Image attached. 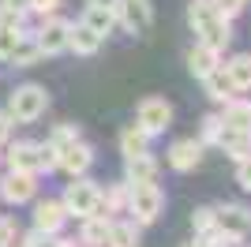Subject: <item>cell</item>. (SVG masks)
<instances>
[{
  "label": "cell",
  "mask_w": 251,
  "mask_h": 247,
  "mask_svg": "<svg viewBox=\"0 0 251 247\" xmlns=\"http://www.w3.org/2000/svg\"><path fill=\"white\" fill-rule=\"evenodd\" d=\"M188 23H191V30H195V41H202V45H210V49H218V52L229 49L232 19L218 15L210 0H191L188 4Z\"/></svg>",
  "instance_id": "6da1fadb"
},
{
  "label": "cell",
  "mask_w": 251,
  "mask_h": 247,
  "mask_svg": "<svg viewBox=\"0 0 251 247\" xmlns=\"http://www.w3.org/2000/svg\"><path fill=\"white\" fill-rule=\"evenodd\" d=\"M45 109H49V94H45V86H38V82H23V86H15L11 98H8L11 124H34Z\"/></svg>",
  "instance_id": "7a4b0ae2"
},
{
  "label": "cell",
  "mask_w": 251,
  "mask_h": 247,
  "mask_svg": "<svg viewBox=\"0 0 251 247\" xmlns=\"http://www.w3.org/2000/svg\"><path fill=\"white\" fill-rule=\"evenodd\" d=\"M161 206H165V195L157 180H147V184H127V214L135 217L139 225L147 228L161 217Z\"/></svg>",
  "instance_id": "3957f363"
},
{
  "label": "cell",
  "mask_w": 251,
  "mask_h": 247,
  "mask_svg": "<svg viewBox=\"0 0 251 247\" xmlns=\"http://www.w3.org/2000/svg\"><path fill=\"white\" fill-rule=\"evenodd\" d=\"M98 191L101 187L94 184V180H86V176H72V184L64 187V210H68V217H90L98 214Z\"/></svg>",
  "instance_id": "277c9868"
},
{
  "label": "cell",
  "mask_w": 251,
  "mask_h": 247,
  "mask_svg": "<svg viewBox=\"0 0 251 247\" xmlns=\"http://www.w3.org/2000/svg\"><path fill=\"white\" fill-rule=\"evenodd\" d=\"M68 30H72V23L64 19V15H42V26L30 34L34 41H38V49H42V56H56V52L68 49Z\"/></svg>",
  "instance_id": "5b68a950"
},
{
  "label": "cell",
  "mask_w": 251,
  "mask_h": 247,
  "mask_svg": "<svg viewBox=\"0 0 251 247\" xmlns=\"http://www.w3.org/2000/svg\"><path fill=\"white\" fill-rule=\"evenodd\" d=\"M214 228H221L225 236H232L236 244H240V240H248V232H251V210L240 206V202L214 206Z\"/></svg>",
  "instance_id": "8992f818"
},
{
  "label": "cell",
  "mask_w": 251,
  "mask_h": 247,
  "mask_svg": "<svg viewBox=\"0 0 251 247\" xmlns=\"http://www.w3.org/2000/svg\"><path fill=\"white\" fill-rule=\"evenodd\" d=\"M135 124L154 139V135H161L165 127H173V105H169L165 98H143L139 109H135Z\"/></svg>",
  "instance_id": "52a82bcc"
},
{
  "label": "cell",
  "mask_w": 251,
  "mask_h": 247,
  "mask_svg": "<svg viewBox=\"0 0 251 247\" xmlns=\"http://www.w3.org/2000/svg\"><path fill=\"white\" fill-rule=\"evenodd\" d=\"M34 195H38V176L34 173H15V169H8V173L0 176V198L11 206H23V202H34Z\"/></svg>",
  "instance_id": "ba28073f"
},
{
  "label": "cell",
  "mask_w": 251,
  "mask_h": 247,
  "mask_svg": "<svg viewBox=\"0 0 251 247\" xmlns=\"http://www.w3.org/2000/svg\"><path fill=\"white\" fill-rule=\"evenodd\" d=\"M116 23H120L127 34H147L150 26H154V4H150V0H120Z\"/></svg>",
  "instance_id": "9c48e42d"
},
{
  "label": "cell",
  "mask_w": 251,
  "mask_h": 247,
  "mask_svg": "<svg viewBox=\"0 0 251 247\" xmlns=\"http://www.w3.org/2000/svg\"><path fill=\"white\" fill-rule=\"evenodd\" d=\"M202 150H206V146H202L195 135H191V139H176V143L165 150V161H169V169H176V173H191V169H199Z\"/></svg>",
  "instance_id": "30bf717a"
},
{
  "label": "cell",
  "mask_w": 251,
  "mask_h": 247,
  "mask_svg": "<svg viewBox=\"0 0 251 247\" xmlns=\"http://www.w3.org/2000/svg\"><path fill=\"white\" fill-rule=\"evenodd\" d=\"M90 165H94V146L83 143V139H75L72 146H64L56 154V169H64L68 176H86Z\"/></svg>",
  "instance_id": "8fae6325"
},
{
  "label": "cell",
  "mask_w": 251,
  "mask_h": 247,
  "mask_svg": "<svg viewBox=\"0 0 251 247\" xmlns=\"http://www.w3.org/2000/svg\"><path fill=\"white\" fill-rule=\"evenodd\" d=\"M4 157H8V169H15V173H34V176H42V143H30V139L11 143Z\"/></svg>",
  "instance_id": "7c38bea8"
},
{
  "label": "cell",
  "mask_w": 251,
  "mask_h": 247,
  "mask_svg": "<svg viewBox=\"0 0 251 247\" xmlns=\"http://www.w3.org/2000/svg\"><path fill=\"white\" fill-rule=\"evenodd\" d=\"M68 221V210H64L60 198H42V202L34 206V228L45 232V236H56Z\"/></svg>",
  "instance_id": "4fadbf2b"
},
{
  "label": "cell",
  "mask_w": 251,
  "mask_h": 247,
  "mask_svg": "<svg viewBox=\"0 0 251 247\" xmlns=\"http://www.w3.org/2000/svg\"><path fill=\"white\" fill-rule=\"evenodd\" d=\"M214 146H218V150H225L232 161H244V157L251 154V131H240V127L221 124V131H218V139H214Z\"/></svg>",
  "instance_id": "5bb4252c"
},
{
  "label": "cell",
  "mask_w": 251,
  "mask_h": 247,
  "mask_svg": "<svg viewBox=\"0 0 251 247\" xmlns=\"http://www.w3.org/2000/svg\"><path fill=\"white\" fill-rule=\"evenodd\" d=\"M109 225H113V217L109 214H90L83 217V228H79V244L83 247H109Z\"/></svg>",
  "instance_id": "9a60e30c"
},
{
  "label": "cell",
  "mask_w": 251,
  "mask_h": 247,
  "mask_svg": "<svg viewBox=\"0 0 251 247\" xmlns=\"http://www.w3.org/2000/svg\"><path fill=\"white\" fill-rule=\"evenodd\" d=\"M202 90H206V98L210 101H229V98H236V86H232V79H229V72H225V64H218L210 75H202Z\"/></svg>",
  "instance_id": "2e32d148"
},
{
  "label": "cell",
  "mask_w": 251,
  "mask_h": 247,
  "mask_svg": "<svg viewBox=\"0 0 251 247\" xmlns=\"http://www.w3.org/2000/svg\"><path fill=\"white\" fill-rule=\"evenodd\" d=\"M101 41H105V38H101V34H94L83 19L72 23V30H68V49L79 52V56H94V52L101 49Z\"/></svg>",
  "instance_id": "e0dca14e"
},
{
  "label": "cell",
  "mask_w": 251,
  "mask_h": 247,
  "mask_svg": "<svg viewBox=\"0 0 251 247\" xmlns=\"http://www.w3.org/2000/svg\"><path fill=\"white\" fill-rule=\"evenodd\" d=\"M221 124H229V127H240V131H251V98H229V101H221Z\"/></svg>",
  "instance_id": "ac0fdd59"
},
{
  "label": "cell",
  "mask_w": 251,
  "mask_h": 247,
  "mask_svg": "<svg viewBox=\"0 0 251 247\" xmlns=\"http://www.w3.org/2000/svg\"><path fill=\"white\" fill-rule=\"evenodd\" d=\"M218 64H221V52H218V49H210V45H202V41H195V45L188 49V72L195 75V79L210 75Z\"/></svg>",
  "instance_id": "d6986e66"
},
{
  "label": "cell",
  "mask_w": 251,
  "mask_h": 247,
  "mask_svg": "<svg viewBox=\"0 0 251 247\" xmlns=\"http://www.w3.org/2000/svg\"><path fill=\"white\" fill-rule=\"evenodd\" d=\"M124 180L127 184H147V180H157V161L147 154H131L124 157Z\"/></svg>",
  "instance_id": "ffe728a7"
},
{
  "label": "cell",
  "mask_w": 251,
  "mask_h": 247,
  "mask_svg": "<svg viewBox=\"0 0 251 247\" xmlns=\"http://www.w3.org/2000/svg\"><path fill=\"white\" fill-rule=\"evenodd\" d=\"M98 210L109 214V217L127 214V180H116V184H109L105 191H98Z\"/></svg>",
  "instance_id": "44dd1931"
},
{
  "label": "cell",
  "mask_w": 251,
  "mask_h": 247,
  "mask_svg": "<svg viewBox=\"0 0 251 247\" xmlns=\"http://www.w3.org/2000/svg\"><path fill=\"white\" fill-rule=\"evenodd\" d=\"M139 221L135 217H113L109 225V247H139Z\"/></svg>",
  "instance_id": "7402d4cb"
},
{
  "label": "cell",
  "mask_w": 251,
  "mask_h": 247,
  "mask_svg": "<svg viewBox=\"0 0 251 247\" xmlns=\"http://www.w3.org/2000/svg\"><path fill=\"white\" fill-rule=\"evenodd\" d=\"M221 64H225L236 94H248L251 90V52H236V56H229V60H221Z\"/></svg>",
  "instance_id": "603a6c76"
},
{
  "label": "cell",
  "mask_w": 251,
  "mask_h": 247,
  "mask_svg": "<svg viewBox=\"0 0 251 247\" xmlns=\"http://www.w3.org/2000/svg\"><path fill=\"white\" fill-rule=\"evenodd\" d=\"M147 150H150V135L139 124H127L124 131H120V154L131 157V154H147Z\"/></svg>",
  "instance_id": "cb8c5ba5"
},
{
  "label": "cell",
  "mask_w": 251,
  "mask_h": 247,
  "mask_svg": "<svg viewBox=\"0 0 251 247\" xmlns=\"http://www.w3.org/2000/svg\"><path fill=\"white\" fill-rule=\"evenodd\" d=\"M83 23L90 26L94 34H113V26H116V11H109V8H98V4H86V11H83Z\"/></svg>",
  "instance_id": "d4e9b609"
},
{
  "label": "cell",
  "mask_w": 251,
  "mask_h": 247,
  "mask_svg": "<svg viewBox=\"0 0 251 247\" xmlns=\"http://www.w3.org/2000/svg\"><path fill=\"white\" fill-rule=\"evenodd\" d=\"M38 60H42V49H38V41H34L30 34H26V38H23L19 45L11 49V56H8L11 68H34Z\"/></svg>",
  "instance_id": "484cf974"
},
{
  "label": "cell",
  "mask_w": 251,
  "mask_h": 247,
  "mask_svg": "<svg viewBox=\"0 0 251 247\" xmlns=\"http://www.w3.org/2000/svg\"><path fill=\"white\" fill-rule=\"evenodd\" d=\"M75 139H83V127H79V124H56V127H52V135H49V146L60 154L64 146H72Z\"/></svg>",
  "instance_id": "4316f807"
},
{
  "label": "cell",
  "mask_w": 251,
  "mask_h": 247,
  "mask_svg": "<svg viewBox=\"0 0 251 247\" xmlns=\"http://www.w3.org/2000/svg\"><path fill=\"white\" fill-rule=\"evenodd\" d=\"M26 34H30V30H26V23H23V26H4V23H0V60H8L11 49H15Z\"/></svg>",
  "instance_id": "83f0119b"
},
{
  "label": "cell",
  "mask_w": 251,
  "mask_h": 247,
  "mask_svg": "<svg viewBox=\"0 0 251 247\" xmlns=\"http://www.w3.org/2000/svg\"><path fill=\"white\" fill-rule=\"evenodd\" d=\"M191 244H195V247H236V240L225 236L221 228H210V232H195Z\"/></svg>",
  "instance_id": "f1b7e54d"
},
{
  "label": "cell",
  "mask_w": 251,
  "mask_h": 247,
  "mask_svg": "<svg viewBox=\"0 0 251 247\" xmlns=\"http://www.w3.org/2000/svg\"><path fill=\"white\" fill-rule=\"evenodd\" d=\"M218 131H221V116L218 113H206V116H202V124H199V143L202 146H214Z\"/></svg>",
  "instance_id": "f546056e"
},
{
  "label": "cell",
  "mask_w": 251,
  "mask_h": 247,
  "mask_svg": "<svg viewBox=\"0 0 251 247\" xmlns=\"http://www.w3.org/2000/svg\"><path fill=\"white\" fill-rule=\"evenodd\" d=\"M191 228H195V232H210V228H214V206H195Z\"/></svg>",
  "instance_id": "4dcf8cb0"
},
{
  "label": "cell",
  "mask_w": 251,
  "mask_h": 247,
  "mask_svg": "<svg viewBox=\"0 0 251 247\" xmlns=\"http://www.w3.org/2000/svg\"><path fill=\"white\" fill-rule=\"evenodd\" d=\"M15 247H52V236H45V232H38V228H30V232L15 236Z\"/></svg>",
  "instance_id": "1f68e13d"
},
{
  "label": "cell",
  "mask_w": 251,
  "mask_h": 247,
  "mask_svg": "<svg viewBox=\"0 0 251 247\" xmlns=\"http://www.w3.org/2000/svg\"><path fill=\"white\" fill-rule=\"evenodd\" d=\"M210 4H214V11H218V15H225V19H236V15L244 11V4H248V0H210Z\"/></svg>",
  "instance_id": "d6a6232c"
},
{
  "label": "cell",
  "mask_w": 251,
  "mask_h": 247,
  "mask_svg": "<svg viewBox=\"0 0 251 247\" xmlns=\"http://www.w3.org/2000/svg\"><path fill=\"white\" fill-rule=\"evenodd\" d=\"M236 184L251 195V154L244 157V161H236Z\"/></svg>",
  "instance_id": "836d02e7"
},
{
  "label": "cell",
  "mask_w": 251,
  "mask_h": 247,
  "mask_svg": "<svg viewBox=\"0 0 251 247\" xmlns=\"http://www.w3.org/2000/svg\"><path fill=\"white\" fill-rule=\"evenodd\" d=\"M19 236V232H15V221H8V217H0V247H8L11 240Z\"/></svg>",
  "instance_id": "e575fe53"
},
{
  "label": "cell",
  "mask_w": 251,
  "mask_h": 247,
  "mask_svg": "<svg viewBox=\"0 0 251 247\" xmlns=\"http://www.w3.org/2000/svg\"><path fill=\"white\" fill-rule=\"evenodd\" d=\"M56 169V150L49 143H42V173H52Z\"/></svg>",
  "instance_id": "d590c367"
},
{
  "label": "cell",
  "mask_w": 251,
  "mask_h": 247,
  "mask_svg": "<svg viewBox=\"0 0 251 247\" xmlns=\"http://www.w3.org/2000/svg\"><path fill=\"white\" fill-rule=\"evenodd\" d=\"M56 8H60V0H30V11H38V15H52Z\"/></svg>",
  "instance_id": "8d00e7d4"
},
{
  "label": "cell",
  "mask_w": 251,
  "mask_h": 247,
  "mask_svg": "<svg viewBox=\"0 0 251 247\" xmlns=\"http://www.w3.org/2000/svg\"><path fill=\"white\" fill-rule=\"evenodd\" d=\"M0 8L15 11V15H26V11H30V0H0Z\"/></svg>",
  "instance_id": "74e56055"
},
{
  "label": "cell",
  "mask_w": 251,
  "mask_h": 247,
  "mask_svg": "<svg viewBox=\"0 0 251 247\" xmlns=\"http://www.w3.org/2000/svg\"><path fill=\"white\" fill-rule=\"evenodd\" d=\"M8 135H11V116L0 113V143H8Z\"/></svg>",
  "instance_id": "f35d334b"
},
{
  "label": "cell",
  "mask_w": 251,
  "mask_h": 247,
  "mask_svg": "<svg viewBox=\"0 0 251 247\" xmlns=\"http://www.w3.org/2000/svg\"><path fill=\"white\" fill-rule=\"evenodd\" d=\"M52 247H83V244H79V240H68V236H60V232H56V236H52Z\"/></svg>",
  "instance_id": "ab89813d"
},
{
  "label": "cell",
  "mask_w": 251,
  "mask_h": 247,
  "mask_svg": "<svg viewBox=\"0 0 251 247\" xmlns=\"http://www.w3.org/2000/svg\"><path fill=\"white\" fill-rule=\"evenodd\" d=\"M90 4H98V8H109V11L120 8V0H90Z\"/></svg>",
  "instance_id": "60d3db41"
},
{
  "label": "cell",
  "mask_w": 251,
  "mask_h": 247,
  "mask_svg": "<svg viewBox=\"0 0 251 247\" xmlns=\"http://www.w3.org/2000/svg\"><path fill=\"white\" fill-rule=\"evenodd\" d=\"M8 247H15V240H11V244H8Z\"/></svg>",
  "instance_id": "b9f144b4"
},
{
  "label": "cell",
  "mask_w": 251,
  "mask_h": 247,
  "mask_svg": "<svg viewBox=\"0 0 251 247\" xmlns=\"http://www.w3.org/2000/svg\"><path fill=\"white\" fill-rule=\"evenodd\" d=\"M184 247H195V244H184Z\"/></svg>",
  "instance_id": "7bdbcfd3"
}]
</instances>
